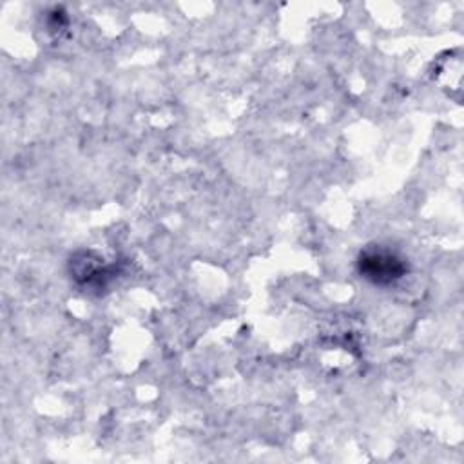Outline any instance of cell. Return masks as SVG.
I'll list each match as a JSON object with an SVG mask.
<instances>
[{"label":"cell","mask_w":464,"mask_h":464,"mask_svg":"<svg viewBox=\"0 0 464 464\" xmlns=\"http://www.w3.org/2000/svg\"><path fill=\"white\" fill-rule=\"evenodd\" d=\"M357 268L364 279L379 286L399 281L408 270L406 261L399 254L381 245L366 246L357 259Z\"/></svg>","instance_id":"obj_1"}]
</instances>
